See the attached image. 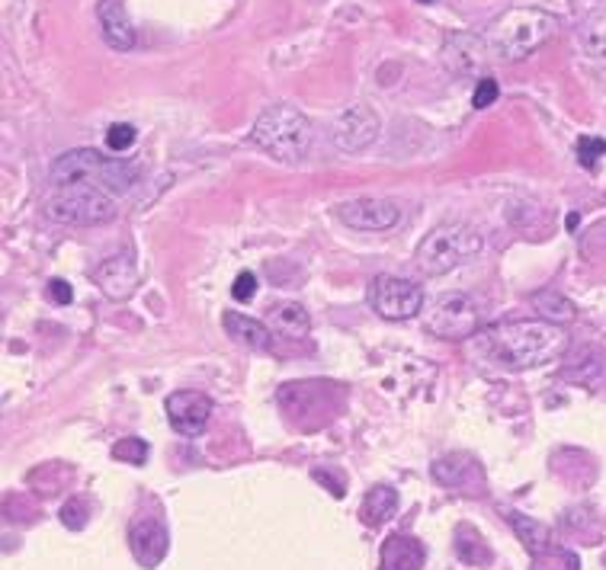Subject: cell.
<instances>
[{
	"label": "cell",
	"mask_w": 606,
	"mask_h": 570,
	"mask_svg": "<svg viewBox=\"0 0 606 570\" xmlns=\"http://www.w3.org/2000/svg\"><path fill=\"white\" fill-rule=\"evenodd\" d=\"M491 353L513 369H535L565 353L569 337L559 324L545 321H500L488 330Z\"/></svg>",
	"instance_id": "1"
},
{
	"label": "cell",
	"mask_w": 606,
	"mask_h": 570,
	"mask_svg": "<svg viewBox=\"0 0 606 570\" xmlns=\"http://www.w3.org/2000/svg\"><path fill=\"white\" fill-rule=\"evenodd\" d=\"M142 174L144 167L139 161H116V157H107L97 147H74L52 164V179L58 186L87 183V186H97L109 196L129 193L142 179Z\"/></svg>",
	"instance_id": "2"
},
{
	"label": "cell",
	"mask_w": 606,
	"mask_h": 570,
	"mask_svg": "<svg viewBox=\"0 0 606 570\" xmlns=\"http://www.w3.org/2000/svg\"><path fill=\"white\" fill-rule=\"evenodd\" d=\"M559 33V17L539 7H513L488 30V48L504 62H523Z\"/></svg>",
	"instance_id": "3"
},
{
	"label": "cell",
	"mask_w": 606,
	"mask_h": 570,
	"mask_svg": "<svg viewBox=\"0 0 606 570\" xmlns=\"http://www.w3.org/2000/svg\"><path fill=\"white\" fill-rule=\"evenodd\" d=\"M250 142L280 164H299L312 147V122L295 107H270L257 116Z\"/></svg>",
	"instance_id": "4"
},
{
	"label": "cell",
	"mask_w": 606,
	"mask_h": 570,
	"mask_svg": "<svg viewBox=\"0 0 606 570\" xmlns=\"http://www.w3.org/2000/svg\"><path fill=\"white\" fill-rule=\"evenodd\" d=\"M485 248V238L478 228L459 224V221H446L440 228H433L428 238L418 248V266L428 276H446L453 270H459L463 263L475 260Z\"/></svg>",
	"instance_id": "5"
},
{
	"label": "cell",
	"mask_w": 606,
	"mask_h": 570,
	"mask_svg": "<svg viewBox=\"0 0 606 570\" xmlns=\"http://www.w3.org/2000/svg\"><path fill=\"white\" fill-rule=\"evenodd\" d=\"M48 218L62 221V224H107L116 218V202L109 199V193L87 186V183H74L62 186L52 199H48Z\"/></svg>",
	"instance_id": "6"
},
{
	"label": "cell",
	"mask_w": 606,
	"mask_h": 570,
	"mask_svg": "<svg viewBox=\"0 0 606 570\" xmlns=\"http://www.w3.org/2000/svg\"><path fill=\"white\" fill-rule=\"evenodd\" d=\"M428 330L443 337V340H465V337H475L478 327H481V308L475 298L459 295V292H450V295H440L433 302L428 315Z\"/></svg>",
	"instance_id": "7"
},
{
	"label": "cell",
	"mask_w": 606,
	"mask_h": 570,
	"mask_svg": "<svg viewBox=\"0 0 606 570\" xmlns=\"http://www.w3.org/2000/svg\"><path fill=\"white\" fill-rule=\"evenodd\" d=\"M369 305L386 321H411L424 311V288L401 276H376L369 285Z\"/></svg>",
	"instance_id": "8"
},
{
	"label": "cell",
	"mask_w": 606,
	"mask_h": 570,
	"mask_svg": "<svg viewBox=\"0 0 606 570\" xmlns=\"http://www.w3.org/2000/svg\"><path fill=\"white\" fill-rule=\"evenodd\" d=\"M379 132H382L379 112L369 103H354L334 119V135L331 139L344 154H359L379 139Z\"/></svg>",
	"instance_id": "9"
},
{
	"label": "cell",
	"mask_w": 606,
	"mask_h": 570,
	"mask_svg": "<svg viewBox=\"0 0 606 570\" xmlns=\"http://www.w3.org/2000/svg\"><path fill=\"white\" fill-rule=\"evenodd\" d=\"M167 420L180 436L196 439L209 429L213 420V397L203 392H174L167 397Z\"/></svg>",
	"instance_id": "10"
},
{
	"label": "cell",
	"mask_w": 606,
	"mask_h": 570,
	"mask_svg": "<svg viewBox=\"0 0 606 570\" xmlns=\"http://www.w3.org/2000/svg\"><path fill=\"white\" fill-rule=\"evenodd\" d=\"M337 218L354 228V231H392L394 224L401 221V209L392 199H376V196H366V199H350V202H340L337 206Z\"/></svg>",
	"instance_id": "11"
},
{
	"label": "cell",
	"mask_w": 606,
	"mask_h": 570,
	"mask_svg": "<svg viewBox=\"0 0 606 570\" xmlns=\"http://www.w3.org/2000/svg\"><path fill=\"white\" fill-rule=\"evenodd\" d=\"M94 283L100 285V292L112 298V302H126L132 292H136V283H139V266H136V256L129 250L116 253L104 260L97 270H94Z\"/></svg>",
	"instance_id": "12"
},
{
	"label": "cell",
	"mask_w": 606,
	"mask_h": 570,
	"mask_svg": "<svg viewBox=\"0 0 606 570\" xmlns=\"http://www.w3.org/2000/svg\"><path fill=\"white\" fill-rule=\"evenodd\" d=\"M485 48H488V42H481L472 33H453L443 42V65L456 77H472L485 65Z\"/></svg>",
	"instance_id": "13"
},
{
	"label": "cell",
	"mask_w": 606,
	"mask_h": 570,
	"mask_svg": "<svg viewBox=\"0 0 606 570\" xmlns=\"http://www.w3.org/2000/svg\"><path fill=\"white\" fill-rule=\"evenodd\" d=\"M129 545H132V555H136V561H139L142 568H158V564L164 561V555H167L171 538H167V529H164L161 519L144 516V519H139V523L132 526Z\"/></svg>",
	"instance_id": "14"
},
{
	"label": "cell",
	"mask_w": 606,
	"mask_h": 570,
	"mask_svg": "<svg viewBox=\"0 0 606 570\" xmlns=\"http://www.w3.org/2000/svg\"><path fill=\"white\" fill-rule=\"evenodd\" d=\"M97 17H100V30H104L107 45H112L116 52H129L136 45V26L126 13L122 0H100Z\"/></svg>",
	"instance_id": "15"
},
{
	"label": "cell",
	"mask_w": 606,
	"mask_h": 570,
	"mask_svg": "<svg viewBox=\"0 0 606 570\" xmlns=\"http://www.w3.org/2000/svg\"><path fill=\"white\" fill-rule=\"evenodd\" d=\"M428 561V551L411 535H392L382 545V568L379 570H421Z\"/></svg>",
	"instance_id": "16"
},
{
	"label": "cell",
	"mask_w": 606,
	"mask_h": 570,
	"mask_svg": "<svg viewBox=\"0 0 606 570\" xmlns=\"http://www.w3.org/2000/svg\"><path fill=\"white\" fill-rule=\"evenodd\" d=\"M221 327L228 330V337H231L235 343H241V347H248V350L270 353V347H273V330H270L267 324L253 321V318H245V315L228 311V315L221 318Z\"/></svg>",
	"instance_id": "17"
},
{
	"label": "cell",
	"mask_w": 606,
	"mask_h": 570,
	"mask_svg": "<svg viewBox=\"0 0 606 570\" xmlns=\"http://www.w3.org/2000/svg\"><path fill=\"white\" fill-rule=\"evenodd\" d=\"M577 45H581V52H584L591 62L606 65V10L591 13V17L577 26Z\"/></svg>",
	"instance_id": "18"
},
{
	"label": "cell",
	"mask_w": 606,
	"mask_h": 570,
	"mask_svg": "<svg viewBox=\"0 0 606 570\" xmlns=\"http://www.w3.org/2000/svg\"><path fill=\"white\" fill-rule=\"evenodd\" d=\"M398 491L394 487H386V484H379V487H372L366 500H362V509H359V516L366 519V526H382V523H389L394 513H398Z\"/></svg>",
	"instance_id": "19"
},
{
	"label": "cell",
	"mask_w": 606,
	"mask_h": 570,
	"mask_svg": "<svg viewBox=\"0 0 606 570\" xmlns=\"http://www.w3.org/2000/svg\"><path fill=\"white\" fill-rule=\"evenodd\" d=\"M309 311L302 308V305H280V308H273L270 311V330L277 333V337H289V340H302V337H309Z\"/></svg>",
	"instance_id": "20"
},
{
	"label": "cell",
	"mask_w": 606,
	"mask_h": 570,
	"mask_svg": "<svg viewBox=\"0 0 606 570\" xmlns=\"http://www.w3.org/2000/svg\"><path fill=\"white\" fill-rule=\"evenodd\" d=\"M533 308L552 324H565L574 318V305L559 292H539V295H533Z\"/></svg>",
	"instance_id": "21"
},
{
	"label": "cell",
	"mask_w": 606,
	"mask_h": 570,
	"mask_svg": "<svg viewBox=\"0 0 606 570\" xmlns=\"http://www.w3.org/2000/svg\"><path fill=\"white\" fill-rule=\"evenodd\" d=\"M510 526L520 533V538L527 541V548H530V551H542V548H545V541H549V529H545L542 523H535V519L523 516V513H510Z\"/></svg>",
	"instance_id": "22"
},
{
	"label": "cell",
	"mask_w": 606,
	"mask_h": 570,
	"mask_svg": "<svg viewBox=\"0 0 606 570\" xmlns=\"http://www.w3.org/2000/svg\"><path fill=\"white\" fill-rule=\"evenodd\" d=\"M465 471H475L472 459H465V456H446L443 462H436V468H433V478H436V481H443V484H450V487H459V484H463Z\"/></svg>",
	"instance_id": "23"
},
{
	"label": "cell",
	"mask_w": 606,
	"mask_h": 570,
	"mask_svg": "<svg viewBox=\"0 0 606 570\" xmlns=\"http://www.w3.org/2000/svg\"><path fill=\"white\" fill-rule=\"evenodd\" d=\"M136 142H139V132H136V125H129V122H116V125H109L107 129L109 151H129Z\"/></svg>",
	"instance_id": "24"
},
{
	"label": "cell",
	"mask_w": 606,
	"mask_h": 570,
	"mask_svg": "<svg viewBox=\"0 0 606 570\" xmlns=\"http://www.w3.org/2000/svg\"><path fill=\"white\" fill-rule=\"evenodd\" d=\"M112 456L122 459V462L144 464L148 462V442L144 439H119L116 449H112Z\"/></svg>",
	"instance_id": "25"
},
{
	"label": "cell",
	"mask_w": 606,
	"mask_h": 570,
	"mask_svg": "<svg viewBox=\"0 0 606 570\" xmlns=\"http://www.w3.org/2000/svg\"><path fill=\"white\" fill-rule=\"evenodd\" d=\"M606 154V142L604 139H594V135H584L577 139V157L584 167H597V161Z\"/></svg>",
	"instance_id": "26"
},
{
	"label": "cell",
	"mask_w": 606,
	"mask_h": 570,
	"mask_svg": "<svg viewBox=\"0 0 606 570\" xmlns=\"http://www.w3.org/2000/svg\"><path fill=\"white\" fill-rule=\"evenodd\" d=\"M500 97V87L495 77H481L478 87H475V97H472V107L475 109H488Z\"/></svg>",
	"instance_id": "27"
},
{
	"label": "cell",
	"mask_w": 606,
	"mask_h": 570,
	"mask_svg": "<svg viewBox=\"0 0 606 570\" xmlns=\"http://www.w3.org/2000/svg\"><path fill=\"white\" fill-rule=\"evenodd\" d=\"M62 523H65L68 529H84V526H87V506H84L80 500L65 503V506H62Z\"/></svg>",
	"instance_id": "28"
},
{
	"label": "cell",
	"mask_w": 606,
	"mask_h": 570,
	"mask_svg": "<svg viewBox=\"0 0 606 570\" xmlns=\"http://www.w3.org/2000/svg\"><path fill=\"white\" fill-rule=\"evenodd\" d=\"M253 292H257V276H253V273H241V276L235 279V285H231L235 302H250Z\"/></svg>",
	"instance_id": "29"
},
{
	"label": "cell",
	"mask_w": 606,
	"mask_h": 570,
	"mask_svg": "<svg viewBox=\"0 0 606 570\" xmlns=\"http://www.w3.org/2000/svg\"><path fill=\"white\" fill-rule=\"evenodd\" d=\"M315 481H322L324 487H327L334 497H344V494H347V484H344V478H331L324 468H318V471H315Z\"/></svg>",
	"instance_id": "30"
},
{
	"label": "cell",
	"mask_w": 606,
	"mask_h": 570,
	"mask_svg": "<svg viewBox=\"0 0 606 570\" xmlns=\"http://www.w3.org/2000/svg\"><path fill=\"white\" fill-rule=\"evenodd\" d=\"M48 285H52L48 292H52V298H55L58 305H72V285L65 283V279H52Z\"/></svg>",
	"instance_id": "31"
},
{
	"label": "cell",
	"mask_w": 606,
	"mask_h": 570,
	"mask_svg": "<svg viewBox=\"0 0 606 570\" xmlns=\"http://www.w3.org/2000/svg\"><path fill=\"white\" fill-rule=\"evenodd\" d=\"M418 3H433V0H418Z\"/></svg>",
	"instance_id": "32"
}]
</instances>
